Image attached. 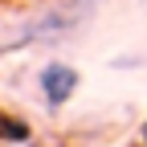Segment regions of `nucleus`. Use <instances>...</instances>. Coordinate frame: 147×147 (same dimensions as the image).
Here are the masks:
<instances>
[{
    "instance_id": "5",
    "label": "nucleus",
    "mask_w": 147,
    "mask_h": 147,
    "mask_svg": "<svg viewBox=\"0 0 147 147\" xmlns=\"http://www.w3.org/2000/svg\"><path fill=\"white\" fill-rule=\"evenodd\" d=\"M139 8H143V12H147V0H139Z\"/></svg>"
},
{
    "instance_id": "2",
    "label": "nucleus",
    "mask_w": 147,
    "mask_h": 147,
    "mask_svg": "<svg viewBox=\"0 0 147 147\" xmlns=\"http://www.w3.org/2000/svg\"><path fill=\"white\" fill-rule=\"evenodd\" d=\"M82 86V74L74 69L69 61H45L41 74H37V90H41V102L49 110H61Z\"/></svg>"
},
{
    "instance_id": "3",
    "label": "nucleus",
    "mask_w": 147,
    "mask_h": 147,
    "mask_svg": "<svg viewBox=\"0 0 147 147\" xmlns=\"http://www.w3.org/2000/svg\"><path fill=\"white\" fill-rule=\"evenodd\" d=\"M29 139H33V127H29V119L0 110V143H29Z\"/></svg>"
},
{
    "instance_id": "1",
    "label": "nucleus",
    "mask_w": 147,
    "mask_h": 147,
    "mask_svg": "<svg viewBox=\"0 0 147 147\" xmlns=\"http://www.w3.org/2000/svg\"><path fill=\"white\" fill-rule=\"evenodd\" d=\"M94 8H98V0H57V4H49L45 12L21 21L16 33L0 37V57L12 53V49H25V45H53V41H61V37L78 33L90 16H94Z\"/></svg>"
},
{
    "instance_id": "4",
    "label": "nucleus",
    "mask_w": 147,
    "mask_h": 147,
    "mask_svg": "<svg viewBox=\"0 0 147 147\" xmlns=\"http://www.w3.org/2000/svg\"><path fill=\"white\" fill-rule=\"evenodd\" d=\"M139 139H143V147H147V119H143V127H139Z\"/></svg>"
}]
</instances>
